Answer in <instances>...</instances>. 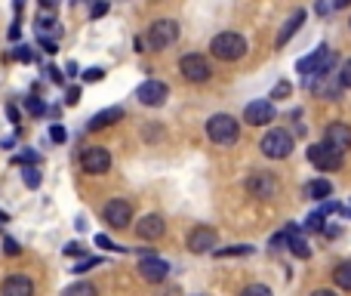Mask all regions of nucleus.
I'll return each instance as SVG.
<instances>
[{
  "label": "nucleus",
  "mask_w": 351,
  "mask_h": 296,
  "mask_svg": "<svg viewBox=\"0 0 351 296\" xmlns=\"http://www.w3.org/2000/svg\"><path fill=\"white\" fill-rule=\"evenodd\" d=\"M210 53L222 62H237V59H243V53H247V41H243L237 31H222V34L213 37Z\"/></svg>",
  "instance_id": "f257e3e1"
},
{
  "label": "nucleus",
  "mask_w": 351,
  "mask_h": 296,
  "mask_svg": "<svg viewBox=\"0 0 351 296\" xmlns=\"http://www.w3.org/2000/svg\"><path fill=\"white\" fill-rule=\"evenodd\" d=\"M206 136H210L216 146H234L237 136H241V124L231 115H213L206 121Z\"/></svg>",
  "instance_id": "f03ea898"
},
{
  "label": "nucleus",
  "mask_w": 351,
  "mask_h": 296,
  "mask_svg": "<svg viewBox=\"0 0 351 296\" xmlns=\"http://www.w3.org/2000/svg\"><path fill=\"white\" fill-rule=\"evenodd\" d=\"M302 84L321 99H339L342 90H346V87L339 84V74H333V68L321 71V74H311V78H302Z\"/></svg>",
  "instance_id": "7ed1b4c3"
},
{
  "label": "nucleus",
  "mask_w": 351,
  "mask_h": 296,
  "mask_svg": "<svg viewBox=\"0 0 351 296\" xmlns=\"http://www.w3.org/2000/svg\"><path fill=\"white\" fill-rule=\"evenodd\" d=\"M259 148H262V155L271 157V161L290 157V151H293V133H287V130H268V133L262 136Z\"/></svg>",
  "instance_id": "20e7f679"
},
{
  "label": "nucleus",
  "mask_w": 351,
  "mask_h": 296,
  "mask_svg": "<svg viewBox=\"0 0 351 296\" xmlns=\"http://www.w3.org/2000/svg\"><path fill=\"white\" fill-rule=\"evenodd\" d=\"M176 41H179V25H176L173 19H158L145 34V43L152 49H167V47H173Z\"/></svg>",
  "instance_id": "39448f33"
},
{
  "label": "nucleus",
  "mask_w": 351,
  "mask_h": 296,
  "mask_svg": "<svg viewBox=\"0 0 351 296\" xmlns=\"http://www.w3.org/2000/svg\"><path fill=\"white\" fill-rule=\"evenodd\" d=\"M336 65V53L330 47H317L311 56H305V59H299V74L302 78H311V74H321V71H330V68Z\"/></svg>",
  "instance_id": "423d86ee"
},
{
  "label": "nucleus",
  "mask_w": 351,
  "mask_h": 296,
  "mask_svg": "<svg viewBox=\"0 0 351 296\" xmlns=\"http://www.w3.org/2000/svg\"><path fill=\"white\" fill-rule=\"evenodd\" d=\"M179 71H182V78L191 80V84H204V80H210L213 68H210V62H206V56L188 53V56H182Z\"/></svg>",
  "instance_id": "0eeeda50"
},
{
  "label": "nucleus",
  "mask_w": 351,
  "mask_h": 296,
  "mask_svg": "<svg viewBox=\"0 0 351 296\" xmlns=\"http://www.w3.org/2000/svg\"><path fill=\"white\" fill-rule=\"evenodd\" d=\"M80 167H84V173H90V176L108 173V170H111V155H108V148H102V146L84 148V151H80Z\"/></svg>",
  "instance_id": "6e6552de"
},
{
  "label": "nucleus",
  "mask_w": 351,
  "mask_h": 296,
  "mask_svg": "<svg viewBox=\"0 0 351 296\" xmlns=\"http://www.w3.org/2000/svg\"><path fill=\"white\" fill-rule=\"evenodd\" d=\"M278 188H280L278 176L268 173V170H256V173L247 179V192L253 194V198H262V201L274 198V194H278Z\"/></svg>",
  "instance_id": "1a4fd4ad"
},
{
  "label": "nucleus",
  "mask_w": 351,
  "mask_h": 296,
  "mask_svg": "<svg viewBox=\"0 0 351 296\" xmlns=\"http://www.w3.org/2000/svg\"><path fill=\"white\" fill-rule=\"evenodd\" d=\"M102 219L111 225V229H127V225L133 223V207H130V201L114 198V201H108V204H105Z\"/></svg>",
  "instance_id": "9d476101"
},
{
  "label": "nucleus",
  "mask_w": 351,
  "mask_h": 296,
  "mask_svg": "<svg viewBox=\"0 0 351 296\" xmlns=\"http://www.w3.org/2000/svg\"><path fill=\"white\" fill-rule=\"evenodd\" d=\"M308 161L315 163L317 170H324V173H333V170L342 167V155L330 148L327 142H317V146H311L308 148Z\"/></svg>",
  "instance_id": "9b49d317"
},
{
  "label": "nucleus",
  "mask_w": 351,
  "mask_h": 296,
  "mask_svg": "<svg viewBox=\"0 0 351 296\" xmlns=\"http://www.w3.org/2000/svg\"><path fill=\"white\" fill-rule=\"evenodd\" d=\"M167 96H170V87H167L164 80H145V84L136 90V99H139L142 105H148V109H158V105H164Z\"/></svg>",
  "instance_id": "f8f14e48"
},
{
  "label": "nucleus",
  "mask_w": 351,
  "mask_h": 296,
  "mask_svg": "<svg viewBox=\"0 0 351 296\" xmlns=\"http://www.w3.org/2000/svg\"><path fill=\"white\" fill-rule=\"evenodd\" d=\"M324 142H327L333 151H339V155H346L351 148V127L342 121H333L327 130H324Z\"/></svg>",
  "instance_id": "ddd939ff"
},
{
  "label": "nucleus",
  "mask_w": 351,
  "mask_h": 296,
  "mask_svg": "<svg viewBox=\"0 0 351 296\" xmlns=\"http://www.w3.org/2000/svg\"><path fill=\"white\" fill-rule=\"evenodd\" d=\"M243 121L253 124V127H265V124L274 121V105L268 99H256V102H250L243 109Z\"/></svg>",
  "instance_id": "4468645a"
},
{
  "label": "nucleus",
  "mask_w": 351,
  "mask_h": 296,
  "mask_svg": "<svg viewBox=\"0 0 351 296\" xmlns=\"http://www.w3.org/2000/svg\"><path fill=\"white\" fill-rule=\"evenodd\" d=\"M216 231L206 229V225H197V229L188 235V250L191 253H210V250H216Z\"/></svg>",
  "instance_id": "2eb2a0df"
},
{
  "label": "nucleus",
  "mask_w": 351,
  "mask_h": 296,
  "mask_svg": "<svg viewBox=\"0 0 351 296\" xmlns=\"http://www.w3.org/2000/svg\"><path fill=\"white\" fill-rule=\"evenodd\" d=\"M139 275L148 284H160V281L170 275V266H167L164 260H158V256H145V260L139 262Z\"/></svg>",
  "instance_id": "dca6fc26"
},
{
  "label": "nucleus",
  "mask_w": 351,
  "mask_h": 296,
  "mask_svg": "<svg viewBox=\"0 0 351 296\" xmlns=\"http://www.w3.org/2000/svg\"><path fill=\"white\" fill-rule=\"evenodd\" d=\"M164 231H167V225L158 213H148V216H142L139 223H136V235H139L142 241H158Z\"/></svg>",
  "instance_id": "f3484780"
},
{
  "label": "nucleus",
  "mask_w": 351,
  "mask_h": 296,
  "mask_svg": "<svg viewBox=\"0 0 351 296\" xmlns=\"http://www.w3.org/2000/svg\"><path fill=\"white\" fill-rule=\"evenodd\" d=\"M0 296H34V284L25 275H10L0 287Z\"/></svg>",
  "instance_id": "a211bd4d"
},
{
  "label": "nucleus",
  "mask_w": 351,
  "mask_h": 296,
  "mask_svg": "<svg viewBox=\"0 0 351 296\" xmlns=\"http://www.w3.org/2000/svg\"><path fill=\"white\" fill-rule=\"evenodd\" d=\"M117 121H123V109H105V111H99V115H93L90 117V130H105V127H111V124H117Z\"/></svg>",
  "instance_id": "6ab92c4d"
},
{
  "label": "nucleus",
  "mask_w": 351,
  "mask_h": 296,
  "mask_svg": "<svg viewBox=\"0 0 351 296\" xmlns=\"http://www.w3.org/2000/svg\"><path fill=\"white\" fill-rule=\"evenodd\" d=\"M305 198H311V201L333 198V182H330V179H311L308 185H305Z\"/></svg>",
  "instance_id": "aec40b11"
},
{
  "label": "nucleus",
  "mask_w": 351,
  "mask_h": 296,
  "mask_svg": "<svg viewBox=\"0 0 351 296\" xmlns=\"http://www.w3.org/2000/svg\"><path fill=\"white\" fill-rule=\"evenodd\" d=\"M287 247H290L293 256H299V260H308V256H311L308 241H305V235H299V231H296V225H290V238H287Z\"/></svg>",
  "instance_id": "412c9836"
},
{
  "label": "nucleus",
  "mask_w": 351,
  "mask_h": 296,
  "mask_svg": "<svg viewBox=\"0 0 351 296\" xmlns=\"http://www.w3.org/2000/svg\"><path fill=\"white\" fill-rule=\"evenodd\" d=\"M302 25H305V10H296V12H293V16H290V19H287L284 31H280V34H278V47H284V43H287V41H290V37H293V34H296V31H299V28H302Z\"/></svg>",
  "instance_id": "4be33fe9"
},
{
  "label": "nucleus",
  "mask_w": 351,
  "mask_h": 296,
  "mask_svg": "<svg viewBox=\"0 0 351 296\" xmlns=\"http://www.w3.org/2000/svg\"><path fill=\"white\" fill-rule=\"evenodd\" d=\"M333 281H336V287H342V291H351V262H339V266H336Z\"/></svg>",
  "instance_id": "5701e85b"
},
{
  "label": "nucleus",
  "mask_w": 351,
  "mask_h": 296,
  "mask_svg": "<svg viewBox=\"0 0 351 296\" xmlns=\"http://www.w3.org/2000/svg\"><path fill=\"white\" fill-rule=\"evenodd\" d=\"M62 296H99V291L90 284V281H77V284L65 287V291H62Z\"/></svg>",
  "instance_id": "b1692460"
},
{
  "label": "nucleus",
  "mask_w": 351,
  "mask_h": 296,
  "mask_svg": "<svg viewBox=\"0 0 351 296\" xmlns=\"http://www.w3.org/2000/svg\"><path fill=\"white\" fill-rule=\"evenodd\" d=\"M213 253H216L219 260H225V256H250V253H253V247L241 244V247H225V250H213Z\"/></svg>",
  "instance_id": "393cba45"
},
{
  "label": "nucleus",
  "mask_w": 351,
  "mask_h": 296,
  "mask_svg": "<svg viewBox=\"0 0 351 296\" xmlns=\"http://www.w3.org/2000/svg\"><path fill=\"white\" fill-rule=\"evenodd\" d=\"M22 179H25V185H28V188H37V185H40V170H37V167H25L22 170Z\"/></svg>",
  "instance_id": "a878e982"
},
{
  "label": "nucleus",
  "mask_w": 351,
  "mask_h": 296,
  "mask_svg": "<svg viewBox=\"0 0 351 296\" xmlns=\"http://www.w3.org/2000/svg\"><path fill=\"white\" fill-rule=\"evenodd\" d=\"M339 84L346 87V90H351V59L342 62V68H339Z\"/></svg>",
  "instance_id": "bb28decb"
},
{
  "label": "nucleus",
  "mask_w": 351,
  "mask_h": 296,
  "mask_svg": "<svg viewBox=\"0 0 351 296\" xmlns=\"http://www.w3.org/2000/svg\"><path fill=\"white\" fill-rule=\"evenodd\" d=\"M241 296H271V291H268L265 284H250L241 291Z\"/></svg>",
  "instance_id": "cd10ccee"
},
{
  "label": "nucleus",
  "mask_w": 351,
  "mask_h": 296,
  "mask_svg": "<svg viewBox=\"0 0 351 296\" xmlns=\"http://www.w3.org/2000/svg\"><path fill=\"white\" fill-rule=\"evenodd\" d=\"M290 90H293V87L287 84V80H280V84L271 90V99H287V96H290Z\"/></svg>",
  "instance_id": "c85d7f7f"
},
{
  "label": "nucleus",
  "mask_w": 351,
  "mask_h": 296,
  "mask_svg": "<svg viewBox=\"0 0 351 296\" xmlns=\"http://www.w3.org/2000/svg\"><path fill=\"white\" fill-rule=\"evenodd\" d=\"M102 78H105L102 68H86V71H84V80H86V84H96V80H102Z\"/></svg>",
  "instance_id": "c756f323"
},
{
  "label": "nucleus",
  "mask_w": 351,
  "mask_h": 296,
  "mask_svg": "<svg viewBox=\"0 0 351 296\" xmlns=\"http://www.w3.org/2000/svg\"><path fill=\"white\" fill-rule=\"evenodd\" d=\"M105 12H108V0H99V3L90 6V19H99V16H105Z\"/></svg>",
  "instance_id": "7c9ffc66"
},
{
  "label": "nucleus",
  "mask_w": 351,
  "mask_h": 296,
  "mask_svg": "<svg viewBox=\"0 0 351 296\" xmlns=\"http://www.w3.org/2000/svg\"><path fill=\"white\" fill-rule=\"evenodd\" d=\"M305 229H311V231H321V229H324V213H315V216H308V223H305Z\"/></svg>",
  "instance_id": "2f4dec72"
},
{
  "label": "nucleus",
  "mask_w": 351,
  "mask_h": 296,
  "mask_svg": "<svg viewBox=\"0 0 351 296\" xmlns=\"http://www.w3.org/2000/svg\"><path fill=\"white\" fill-rule=\"evenodd\" d=\"M3 253L6 256H19V253H22V247H19L12 238H6V241H3Z\"/></svg>",
  "instance_id": "473e14b6"
},
{
  "label": "nucleus",
  "mask_w": 351,
  "mask_h": 296,
  "mask_svg": "<svg viewBox=\"0 0 351 296\" xmlns=\"http://www.w3.org/2000/svg\"><path fill=\"white\" fill-rule=\"evenodd\" d=\"M77 102H80V90L77 87H71V90L65 93V105H77Z\"/></svg>",
  "instance_id": "72a5a7b5"
},
{
  "label": "nucleus",
  "mask_w": 351,
  "mask_h": 296,
  "mask_svg": "<svg viewBox=\"0 0 351 296\" xmlns=\"http://www.w3.org/2000/svg\"><path fill=\"white\" fill-rule=\"evenodd\" d=\"M96 244H99V247H105V250H123V247H117L114 241H108L105 235H96Z\"/></svg>",
  "instance_id": "f704fd0d"
},
{
  "label": "nucleus",
  "mask_w": 351,
  "mask_h": 296,
  "mask_svg": "<svg viewBox=\"0 0 351 296\" xmlns=\"http://www.w3.org/2000/svg\"><path fill=\"white\" fill-rule=\"evenodd\" d=\"M49 136H53V142H65V130H62L59 124H56V127L49 130Z\"/></svg>",
  "instance_id": "c9c22d12"
},
{
  "label": "nucleus",
  "mask_w": 351,
  "mask_h": 296,
  "mask_svg": "<svg viewBox=\"0 0 351 296\" xmlns=\"http://www.w3.org/2000/svg\"><path fill=\"white\" fill-rule=\"evenodd\" d=\"M28 111H31V115H43L47 109H43V105L37 102V99H28Z\"/></svg>",
  "instance_id": "e433bc0d"
},
{
  "label": "nucleus",
  "mask_w": 351,
  "mask_h": 296,
  "mask_svg": "<svg viewBox=\"0 0 351 296\" xmlns=\"http://www.w3.org/2000/svg\"><path fill=\"white\" fill-rule=\"evenodd\" d=\"M65 256H84V247H80V244H68Z\"/></svg>",
  "instance_id": "4c0bfd02"
},
{
  "label": "nucleus",
  "mask_w": 351,
  "mask_h": 296,
  "mask_svg": "<svg viewBox=\"0 0 351 296\" xmlns=\"http://www.w3.org/2000/svg\"><path fill=\"white\" fill-rule=\"evenodd\" d=\"M93 266H99V260H84V262H80L77 269H74V272H77V275H84L86 269H93Z\"/></svg>",
  "instance_id": "58836bf2"
},
{
  "label": "nucleus",
  "mask_w": 351,
  "mask_h": 296,
  "mask_svg": "<svg viewBox=\"0 0 351 296\" xmlns=\"http://www.w3.org/2000/svg\"><path fill=\"white\" fill-rule=\"evenodd\" d=\"M16 56H19V59H22V62H31V59H34L28 47H19V49H16Z\"/></svg>",
  "instance_id": "ea45409f"
},
{
  "label": "nucleus",
  "mask_w": 351,
  "mask_h": 296,
  "mask_svg": "<svg viewBox=\"0 0 351 296\" xmlns=\"http://www.w3.org/2000/svg\"><path fill=\"white\" fill-rule=\"evenodd\" d=\"M47 74H49V80H53V84H62V71H59V68H47Z\"/></svg>",
  "instance_id": "a19ab883"
},
{
  "label": "nucleus",
  "mask_w": 351,
  "mask_h": 296,
  "mask_svg": "<svg viewBox=\"0 0 351 296\" xmlns=\"http://www.w3.org/2000/svg\"><path fill=\"white\" fill-rule=\"evenodd\" d=\"M56 3H59V0H40V6H43V10H53Z\"/></svg>",
  "instance_id": "79ce46f5"
},
{
  "label": "nucleus",
  "mask_w": 351,
  "mask_h": 296,
  "mask_svg": "<svg viewBox=\"0 0 351 296\" xmlns=\"http://www.w3.org/2000/svg\"><path fill=\"white\" fill-rule=\"evenodd\" d=\"M311 296H339V293H336V291H315Z\"/></svg>",
  "instance_id": "37998d69"
},
{
  "label": "nucleus",
  "mask_w": 351,
  "mask_h": 296,
  "mask_svg": "<svg viewBox=\"0 0 351 296\" xmlns=\"http://www.w3.org/2000/svg\"><path fill=\"white\" fill-rule=\"evenodd\" d=\"M351 3V0H333V6H336V10H342V6H348Z\"/></svg>",
  "instance_id": "c03bdc74"
},
{
  "label": "nucleus",
  "mask_w": 351,
  "mask_h": 296,
  "mask_svg": "<svg viewBox=\"0 0 351 296\" xmlns=\"http://www.w3.org/2000/svg\"><path fill=\"white\" fill-rule=\"evenodd\" d=\"M22 6H25V0H16V10H22Z\"/></svg>",
  "instance_id": "a18cd8bd"
},
{
  "label": "nucleus",
  "mask_w": 351,
  "mask_h": 296,
  "mask_svg": "<svg viewBox=\"0 0 351 296\" xmlns=\"http://www.w3.org/2000/svg\"><path fill=\"white\" fill-rule=\"evenodd\" d=\"M74 3H96V0H74Z\"/></svg>",
  "instance_id": "49530a36"
},
{
  "label": "nucleus",
  "mask_w": 351,
  "mask_h": 296,
  "mask_svg": "<svg viewBox=\"0 0 351 296\" xmlns=\"http://www.w3.org/2000/svg\"><path fill=\"white\" fill-rule=\"evenodd\" d=\"M197 296H204V293H197Z\"/></svg>",
  "instance_id": "de8ad7c7"
},
{
  "label": "nucleus",
  "mask_w": 351,
  "mask_h": 296,
  "mask_svg": "<svg viewBox=\"0 0 351 296\" xmlns=\"http://www.w3.org/2000/svg\"><path fill=\"white\" fill-rule=\"evenodd\" d=\"M348 213H351V207H348Z\"/></svg>",
  "instance_id": "09e8293b"
}]
</instances>
